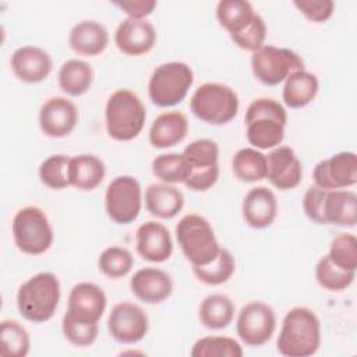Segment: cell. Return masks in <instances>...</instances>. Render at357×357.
Listing matches in <instances>:
<instances>
[{
    "mask_svg": "<svg viewBox=\"0 0 357 357\" xmlns=\"http://www.w3.org/2000/svg\"><path fill=\"white\" fill-rule=\"evenodd\" d=\"M321 346V322L307 307L289 310L282 321L276 349L286 357H308Z\"/></svg>",
    "mask_w": 357,
    "mask_h": 357,
    "instance_id": "obj_1",
    "label": "cell"
},
{
    "mask_svg": "<svg viewBox=\"0 0 357 357\" xmlns=\"http://www.w3.org/2000/svg\"><path fill=\"white\" fill-rule=\"evenodd\" d=\"M247 139L255 149H273L284 138L286 109L272 98L252 100L244 116Z\"/></svg>",
    "mask_w": 357,
    "mask_h": 357,
    "instance_id": "obj_2",
    "label": "cell"
},
{
    "mask_svg": "<svg viewBox=\"0 0 357 357\" xmlns=\"http://www.w3.org/2000/svg\"><path fill=\"white\" fill-rule=\"evenodd\" d=\"M60 301V282L52 272H39L25 280L17 291L21 317L33 324L49 321Z\"/></svg>",
    "mask_w": 357,
    "mask_h": 357,
    "instance_id": "obj_3",
    "label": "cell"
},
{
    "mask_svg": "<svg viewBox=\"0 0 357 357\" xmlns=\"http://www.w3.org/2000/svg\"><path fill=\"white\" fill-rule=\"evenodd\" d=\"M146 120L145 106L130 89L114 91L105 107L106 131L116 141H131L142 131Z\"/></svg>",
    "mask_w": 357,
    "mask_h": 357,
    "instance_id": "obj_4",
    "label": "cell"
},
{
    "mask_svg": "<svg viewBox=\"0 0 357 357\" xmlns=\"http://www.w3.org/2000/svg\"><path fill=\"white\" fill-rule=\"evenodd\" d=\"M176 238L184 257L192 266L212 262L222 248L211 223L197 213H188L178 220Z\"/></svg>",
    "mask_w": 357,
    "mask_h": 357,
    "instance_id": "obj_5",
    "label": "cell"
},
{
    "mask_svg": "<svg viewBox=\"0 0 357 357\" xmlns=\"http://www.w3.org/2000/svg\"><path fill=\"white\" fill-rule=\"evenodd\" d=\"M238 105L236 91L220 82L202 84L190 99L192 114L212 126L230 123L237 116Z\"/></svg>",
    "mask_w": 357,
    "mask_h": 357,
    "instance_id": "obj_6",
    "label": "cell"
},
{
    "mask_svg": "<svg viewBox=\"0 0 357 357\" xmlns=\"http://www.w3.org/2000/svg\"><path fill=\"white\" fill-rule=\"evenodd\" d=\"M194 82V73L187 63L169 61L158 66L148 82V96L159 107L180 103Z\"/></svg>",
    "mask_w": 357,
    "mask_h": 357,
    "instance_id": "obj_7",
    "label": "cell"
},
{
    "mask_svg": "<svg viewBox=\"0 0 357 357\" xmlns=\"http://www.w3.org/2000/svg\"><path fill=\"white\" fill-rule=\"evenodd\" d=\"M11 233L17 248L28 255H40L53 243V229L46 213L33 205L17 211L11 222Z\"/></svg>",
    "mask_w": 357,
    "mask_h": 357,
    "instance_id": "obj_8",
    "label": "cell"
},
{
    "mask_svg": "<svg viewBox=\"0 0 357 357\" xmlns=\"http://www.w3.org/2000/svg\"><path fill=\"white\" fill-rule=\"evenodd\" d=\"M254 77L266 86H275L297 70H304L303 59L291 49L266 45L251 56Z\"/></svg>",
    "mask_w": 357,
    "mask_h": 357,
    "instance_id": "obj_9",
    "label": "cell"
},
{
    "mask_svg": "<svg viewBox=\"0 0 357 357\" xmlns=\"http://www.w3.org/2000/svg\"><path fill=\"white\" fill-rule=\"evenodd\" d=\"M142 206L141 184L134 176L114 177L105 192V209L107 216L117 225L134 222Z\"/></svg>",
    "mask_w": 357,
    "mask_h": 357,
    "instance_id": "obj_10",
    "label": "cell"
},
{
    "mask_svg": "<svg viewBox=\"0 0 357 357\" xmlns=\"http://www.w3.org/2000/svg\"><path fill=\"white\" fill-rule=\"evenodd\" d=\"M276 329V315L264 301L247 303L238 312L236 332L240 340L251 347H258L271 340Z\"/></svg>",
    "mask_w": 357,
    "mask_h": 357,
    "instance_id": "obj_11",
    "label": "cell"
},
{
    "mask_svg": "<svg viewBox=\"0 0 357 357\" xmlns=\"http://www.w3.org/2000/svg\"><path fill=\"white\" fill-rule=\"evenodd\" d=\"M148 328L149 319L146 312L134 303H117L110 310L107 318V331L119 343H138L145 337Z\"/></svg>",
    "mask_w": 357,
    "mask_h": 357,
    "instance_id": "obj_12",
    "label": "cell"
},
{
    "mask_svg": "<svg viewBox=\"0 0 357 357\" xmlns=\"http://www.w3.org/2000/svg\"><path fill=\"white\" fill-rule=\"evenodd\" d=\"M315 185L324 190H346L357 183V156L343 151L315 165L312 172Z\"/></svg>",
    "mask_w": 357,
    "mask_h": 357,
    "instance_id": "obj_13",
    "label": "cell"
},
{
    "mask_svg": "<svg viewBox=\"0 0 357 357\" xmlns=\"http://www.w3.org/2000/svg\"><path fill=\"white\" fill-rule=\"evenodd\" d=\"M78 123L77 106L63 96L47 99L39 110V127L46 137L63 138L70 135Z\"/></svg>",
    "mask_w": 357,
    "mask_h": 357,
    "instance_id": "obj_14",
    "label": "cell"
},
{
    "mask_svg": "<svg viewBox=\"0 0 357 357\" xmlns=\"http://www.w3.org/2000/svg\"><path fill=\"white\" fill-rule=\"evenodd\" d=\"M301 177V162L290 146L279 145L266 155V178L275 188L293 190L300 184Z\"/></svg>",
    "mask_w": 357,
    "mask_h": 357,
    "instance_id": "obj_15",
    "label": "cell"
},
{
    "mask_svg": "<svg viewBox=\"0 0 357 357\" xmlns=\"http://www.w3.org/2000/svg\"><path fill=\"white\" fill-rule=\"evenodd\" d=\"M107 305L105 291L95 283L79 282L70 294L67 303V314L75 319L86 322H99Z\"/></svg>",
    "mask_w": 357,
    "mask_h": 357,
    "instance_id": "obj_16",
    "label": "cell"
},
{
    "mask_svg": "<svg viewBox=\"0 0 357 357\" xmlns=\"http://www.w3.org/2000/svg\"><path fill=\"white\" fill-rule=\"evenodd\" d=\"M114 43L127 56H141L151 52L155 46L156 31L146 20L126 18L114 32Z\"/></svg>",
    "mask_w": 357,
    "mask_h": 357,
    "instance_id": "obj_17",
    "label": "cell"
},
{
    "mask_svg": "<svg viewBox=\"0 0 357 357\" xmlns=\"http://www.w3.org/2000/svg\"><path fill=\"white\" fill-rule=\"evenodd\" d=\"M138 255L149 262H165L173 254V241L169 229L155 220L142 223L135 233Z\"/></svg>",
    "mask_w": 357,
    "mask_h": 357,
    "instance_id": "obj_18",
    "label": "cell"
},
{
    "mask_svg": "<svg viewBox=\"0 0 357 357\" xmlns=\"http://www.w3.org/2000/svg\"><path fill=\"white\" fill-rule=\"evenodd\" d=\"M14 75L26 84L45 81L52 73V57L38 46H22L14 50L10 60Z\"/></svg>",
    "mask_w": 357,
    "mask_h": 357,
    "instance_id": "obj_19",
    "label": "cell"
},
{
    "mask_svg": "<svg viewBox=\"0 0 357 357\" xmlns=\"http://www.w3.org/2000/svg\"><path fill=\"white\" fill-rule=\"evenodd\" d=\"M132 294L145 304H159L170 297L173 282L167 272L146 266L134 273L130 280Z\"/></svg>",
    "mask_w": 357,
    "mask_h": 357,
    "instance_id": "obj_20",
    "label": "cell"
},
{
    "mask_svg": "<svg viewBox=\"0 0 357 357\" xmlns=\"http://www.w3.org/2000/svg\"><path fill=\"white\" fill-rule=\"evenodd\" d=\"M243 219L252 229H265L273 223L278 215V199L272 190L259 185L251 188L241 205Z\"/></svg>",
    "mask_w": 357,
    "mask_h": 357,
    "instance_id": "obj_21",
    "label": "cell"
},
{
    "mask_svg": "<svg viewBox=\"0 0 357 357\" xmlns=\"http://www.w3.org/2000/svg\"><path fill=\"white\" fill-rule=\"evenodd\" d=\"M322 225L354 227L357 223V195L349 190H326L322 201Z\"/></svg>",
    "mask_w": 357,
    "mask_h": 357,
    "instance_id": "obj_22",
    "label": "cell"
},
{
    "mask_svg": "<svg viewBox=\"0 0 357 357\" xmlns=\"http://www.w3.org/2000/svg\"><path fill=\"white\" fill-rule=\"evenodd\" d=\"M109 45L107 29L95 20H84L75 24L68 33V46L81 56L100 54Z\"/></svg>",
    "mask_w": 357,
    "mask_h": 357,
    "instance_id": "obj_23",
    "label": "cell"
},
{
    "mask_svg": "<svg viewBox=\"0 0 357 357\" xmlns=\"http://www.w3.org/2000/svg\"><path fill=\"white\" fill-rule=\"evenodd\" d=\"M187 132L188 120L181 112H165L152 121L149 128V142L158 149L170 148L180 144Z\"/></svg>",
    "mask_w": 357,
    "mask_h": 357,
    "instance_id": "obj_24",
    "label": "cell"
},
{
    "mask_svg": "<svg viewBox=\"0 0 357 357\" xmlns=\"http://www.w3.org/2000/svg\"><path fill=\"white\" fill-rule=\"evenodd\" d=\"M145 206L159 219L174 218L184 206V195L173 184L153 183L145 190Z\"/></svg>",
    "mask_w": 357,
    "mask_h": 357,
    "instance_id": "obj_25",
    "label": "cell"
},
{
    "mask_svg": "<svg viewBox=\"0 0 357 357\" xmlns=\"http://www.w3.org/2000/svg\"><path fill=\"white\" fill-rule=\"evenodd\" d=\"M106 167L102 159L95 155L81 153L70 158L68 165V180L70 185L82 190H95L105 178Z\"/></svg>",
    "mask_w": 357,
    "mask_h": 357,
    "instance_id": "obj_26",
    "label": "cell"
},
{
    "mask_svg": "<svg viewBox=\"0 0 357 357\" xmlns=\"http://www.w3.org/2000/svg\"><path fill=\"white\" fill-rule=\"evenodd\" d=\"M318 89L319 82L315 74L307 70H297L284 79L282 98L290 109H300L315 99Z\"/></svg>",
    "mask_w": 357,
    "mask_h": 357,
    "instance_id": "obj_27",
    "label": "cell"
},
{
    "mask_svg": "<svg viewBox=\"0 0 357 357\" xmlns=\"http://www.w3.org/2000/svg\"><path fill=\"white\" fill-rule=\"evenodd\" d=\"M59 86L63 92L71 96L84 95L92 85V67L79 59H71L61 64L57 74Z\"/></svg>",
    "mask_w": 357,
    "mask_h": 357,
    "instance_id": "obj_28",
    "label": "cell"
},
{
    "mask_svg": "<svg viewBox=\"0 0 357 357\" xmlns=\"http://www.w3.org/2000/svg\"><path fill=\"white\" fill-rule=\"evenodd\" d=\"M234 303L226 294L206 296L198 310L201 324L208 329L227 328L234 318Z\"/></svg>",
    "mask_w": 357,
    "mask_h": 357,
    "instance_id": "obj_29",
    "label": "cell"
},
{
    "mask_svg": "<svg viewBox=\"0 0 357 357\" xmlns=\"http://www.w3.org/2000/svg\"><path fill=\"white\" fill-rule=\"evenodd\" d=\"M255 15L252 4L247 0H220L216 6V18L230 36L243 31Z\"/></svg>",
    "mask_w": 357,
    "mask_h": 357,
    "instance_id": "obj_30",
    "label": "cell"
},
{
    "mask_svg": "<svg viewBox=\"0 0 357 357\" xmlns=\"http://www.w3.org/2000/svg\"><path fill=\"white\" fill-rule=\"evenodd\" d=\"M234 176L243 183L266 178V156L255 148H241L231 159Z\"/></svg>",
    "mask_w": 357,
    "mask_h": 357,
    "instance_id": "obj_31",
    "label": "cell"
},
{
    "mask_svg": "<svg viewBox=\"0 0 357 357\" xmlns=\"http://www.w3.org/2000/svg\"><path fill=\"white\" fill-rule=\"evenodd\" d=\"M152 173L162 183H185L191 174V165L183 153H162L152 160Z\"/></svg>",
    "mask_w": 357,
    "mask_h": 357,
    "instance_id": "obj_32",
    "label": "cell"
},
{
    "mask_svg": "<svg viewBox=\"0 0 357 357\" xmlns=\"http://www.w3.org/2000/svg\"><path fill=\"white\" fill-rule=\"evenodd\" d=\"M31 349L28 331L14 319H4L0 325V353L6 357H25Z\"/></svg>",
    "mask_w": 357,
    "mask_h": 357,
    "instance_id": "obj_33",
    "label": "cell"
},
{
    "mask_svg": "<svg viewBox=\"0 0 357 357\" xmlns=\"http://www.w3.org/2000/svg\"><path fill=\"white\" fill-rule=\"evenodd\" d=\"M234 269V258L231 252L226 248H220L218 257L212 262L201 266H192V272L198 278V280L211 286H219L226 283L233 276Z\"/></svg>",
    "mask_w": 357,
    "mask_h": 357,
    "instance_id": "obj_34",
    "label": "cell"
},
{
    "mask_svg": "<svg viewBox=\"0 0 357 357\" xmlns=\"http://www.w3.org/2000/svg\"><path fill=\"white\" fill-rule=\"evenodd\" d=\"M190 354L192 357H241V344L229 336H204L198 339Z\"/></svg>",
    "mask_w": 357,
    "mask_h": 357,
    "instance_id": "obj_35",
    "label": "cell"
},
{
    "mask_svg": "<svg viewBox=\"0 0 357 357\" xmlns=\"http://www.w3.org/2000/svg\"><path fill=\"white\" fill-rule=\"evenodd\" d=\"M356 278V272L344 271L335 265L331 258L324 255L315 266V279L321 287L329 291L346 290Z\"/></svg>",
    "mask_w": 357,
    "mask_h": 357,
    "instance_id": "obj_36",
    "label": "cell"
},
{
    "mask_svg": "<svg viewBox=\"0 0 357 357\" xmlns=\"http://www.w3.org/2000/svg\"><path fill=\"white\" fill-rule=\"evenodd\" d=\"M132 265H134V257L124 247H117V245L107 247L100 252L98 258L99 271L110 279L124 278L126 275H128Z\"/></svg>",
    "mask_w": 357,
    "mask_h": 357,
    "instance_id": "obj_37",
    "label": "cell"
},
{
    "mask_svg": "<svg viewBox=\"0 0 357 357\" xmlns=\"http://www.w3.org/2000/svg\"><path fill=\"white\" fill-rule=\"evenodd\" d=\"M70 156L57 153L46 158L39 166L40 181L52 190H63L70 185L68 180Z\"/></svg>",
    "mask_w": 357,
    "mask_h": 357,
    "instance_id": "obj_38",
    "label": "cell"
},
{
    "mask_svg": "<svg viewBox=\"0 0 357 357\" xmlns=\"http://www.w3.org/2000/svg\"><path fill=\"white\" fill-rule=\"evenodd\" d=\"M328 257L339 268L350 272L357 269V238L351 233H339L329 245Z\"/></svg>",
    "mask_w": 357,
    "mask_h": 357,
    "instance_id": "obj_39",
    "label": "cell"
},
{
    "mask_svg": "<svg viewBox=\"0 0 357 357\" xmlns=\"http://www.w3.org/2000/svg\"><path fill=\"white\" fill-rule=\"evenodd\" d=\"M61 331L64 337L71 344L77 347H86L95 343L99 333V326L98 322L79 321L66 312L61 321Z\"/></svg>",
    "mask_w": 357,
    "mask_h": 357,
    "instance_id": "obj_40",
    "label": "cell"
},
{
    "mask_svg": "<svg viewBox=\"0 0 357 357\" xmlns=\"http://www.w3.org/2000/svg\"><path fill=\"white\" fill-rule=\"evenodd\" d=\"M183 155L191 165V169H205L218 165L219 146L209 138H199L190 142L184 148Z\"/></svg>",
    "mask_w": 357,
    "mask_h": 357,
    "instance_id": "obj_41",
    "label": "cell"
},
{
    "mask_svg": "<svg viewBox=\"0 0 357 357\" xmlns=\"http://www.w3.org/2000/svg\"><path fill=\"white\" fill-rule=\"evenodd\" d=\"M234 45L243 50L248 52H255L259 47L264 46L265 38H266V25L264 18L257 14L254 20L238 33L230 36Z\"/></svg>",
    "mask_w": 357,
    "mask_h": 357,
    "instance_id": "obj_42",
    "label": "cell"
},
{
    "mask_svg": "<svg viewBox=\"0 0 357 357\" xmlns=\"http://www.w3.org/2000/svg\"><path fill=\"white\" fill-rule=\"evenodd\" d=\"M294 6L312 22L328 21L335 10V3L332 0H296Z\"/></svg>",
    "mask_w": 357,
    "mask_h": 357,
    "instance_id": "obj_43",
    "label": "cell"
},
{
    "mask_svg": "<svg viewBox=\"0 0 357 357\" xmlns=\"http://www.w3.org/2000/svg\"><path fill=\"white\" fill-rule=\"evenodd\" d=\"M324 188L318 187V185H311L308 187V190L305 191L304 197H303V209L304 213L307 215V218L310 220H312L317 225H322V201H324V195H325Z\"/></svg>",
    "mask_w": 357,
    "mask_h": 357,
    "instance_id": "obj_44",
    "label": "cell"
},
{
    "mask_svg": "<svg viewBox=\"0 0 357 357\" xmlns=\"http://www.w3.org/2000/svg\"><path fill=\"white\" fill-rule=\"evenodd\" d=\"M219 178V165L205 169H191L190 177L185 180V187L192 191H206Z\"/></svg>",
    "mask_w": 357,
    "mask_h": 357,
    "instance_id": "obj_45",
    "label": "cell"
},
{
    "mask_svg": "<svg viewBox=\"0 0 357 357\" xmlns=\"http://www.w3.org/2000/svg\"><path fill=\"white\" fill-rule=\"evenodd\" d=\"M113 6L119 7L121 11H124L128 18H137V20H145V17L151 15L152 11L156 7L155 0H130V1H113Z\"/></svg>",
    "mask_w": 357,
    "mask_h": 357,
    "instance_id": "obj_46",
    "label": "cell"
}]
</instances>
